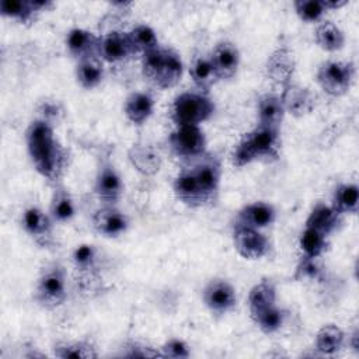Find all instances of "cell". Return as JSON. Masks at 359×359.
<instances>
[{"label": "cell", "mask_w": 359, "mask_h": 359, "mask_svg": "<svg viewBox=\"0 0 359 359\" xmlns=\"http://www.w3.org/2000/svg\"><path fill=\"white\" fill-rule=\"evenodd\" d=\"M76 215V205L69 192V189L56 182L53 187L50 205H49V216L53 223H66L70 222Z\"/></svg>", "instance_id": "ffe728a7"}, {"label": "cell", "mask_w": 359, "mask_h": 359, "mask_svg": "<svg viewBox=\"0 0 359 359\" xmlns=\"http://www.w3.org/2000/svg\"><path fill=\"white\" fill-rule=\"evenodd\" d=\"M160 351V356L172 359H185L191 355L188 344L180 338H168L163 342Z\"/></svg>", "instance_id": "f35d334b"}, {"label": "cell", "mask_w": 359, "mask_h": 359, "mask_svg": "<svg viewBox=\"0 0 359 359\" xmlns=\"http://www.w3.org/2000/svg\"><path fill=\"white\" fill-rule=\"evenodd\" d=\"M255 325L265 334H273L280 330L285 321L283 311L275 304H271L265 309H261L252 314H250Z\"/></svg>", "instance_id": "836d02e7"}, {"label": "cell", "mask_w": 359, "mask_h": 359, "mask_svg": "<svg viewBox=\"0 0 359 359\" xmlns=\"http://www.w3.org/2000/svg\"><path fill=\"white\" fill-rule=\"evenodd\" d=\"M215 112L213 101L202 91H184L171 105V118L177 126L201 125Z\"/></svg>", "instance_id": "3957f363"}, {"label": "cell", "mask_w": 359, "mask_h": 359, "mask_svg": "<svg viewBox=\"0 0 359 359\" xmlns=\"http://www.w3.org/2000/svg\"><path fill=\"white\" fill-rule=\"evenodd\" d=\"M55 356L62 359H87L97 358L95 348L87 341H62L53 348Z\"/></svg>", "instance_id": "e575fe53"}, {"label": "cell", "mask_w": 359, "mask_h": 359, "mask_svg": "<svg viewBox=\"0 0 359 359\" xmlns=\"http://www.w3.org/2000/svg\"><path fill=\"white\" fill-rule=\"evenodd\" d=\"M182 72H184V65L180 55L172 49L164 48V56L153 83L160 88L174 87L181 80Z\"/></svg>", "instance_id": "d6986e66"}, {"label": "cell", "mask_w": 359, "mask_h": 359, "mask_svg": "<svg viewBox=\"0 0 359 359\" xmlns=\"http://www.w3.org/2000/svg\"><path fill=\"white\" fill-rule=\"evenodd\" d=\"M202 299L205 306L215 314L229 313L237 303L236 289L230 282L220 278H215L205 285Z\"/></svg>", "instance_id": "9c48e42d"}, {"label": "cell", "mask_w": 359, "mask_h": 359, "mask_svg": "<svg viewBox=\"0 0 359 359\" xmlns=\"http://www.w3.org/2000/svg\"><path fill=\"white\" fill-rule=\"evenodd\" d=\"M172 191L177 199L189 208H198L208 202L196 182L192 170H185L175 177L172 182Z\"/></svg>", "instance_id": "e0dca14e"}, {"label": "cell", "mask_w": 359, "mask_h": 359, "mask_svg": "<svg viewBox=\"0 0 359 359\" xmlns=\"http://www.w3.org/2000/svg\"><path fill=\"white\" fill-rule=\"evenodd\" d=\"M94 194L102 205H115L123 195L122 177L108 158H104L97 168Z\"/></svg>", "instance_id": "52a82bcc"}, {"label": "cell", "mask_w": 359, "mask_h": 359, "mask_svg": "<svg viewBox=\"0 0 359 359\" xmlns=\"http://www.w3.org/2000/svg\"><path fill=\"white\" fill-rule=\"evenodd\" d=\"M67 296L66 275L60 265L53 264L43 269L36 280L35 299L46 309H55L60 306Z\"/></svg>", "instance_id": "5b68a950"}, {"label": "cell", "mask_w": 359, "mask_h": 359, "mask_svg": "<svg viewBox=\"0 0 359 359\" xmlns=\"http://www.w3.org/2000/svg\"><path fill=\"white\" fill-rule=\"evenodd\" d=\"M359 205V189L353 182L339 184L332 194L331 206L338 210L341 215H355Z\"/></svg>", "instance_id": "f546056e"}, {"label": "cell", "mask_w": 359, "mask_h": 359, "mask_svg": "<svg viewBox=\"0 0 359 359\" xmlns=\"http://www.w3.org/2000/svg\"><path fill=\"white\" fill-rule=\"evenodd\" d=\"M286 114L282 94L266 93L257 101V119L259 126L278 129Z\"/></svg>", "instance_id": "5bb4252c"}, {"label": "cell", "mask_w": 359, "mask_h": 359, "mask_svg": "<svg viewBox=\"0 0 359 359\" xmlns=\"http://www.w3.org/2000/svg\"><path fill=\"white\" fill-rule=\"evenodd\" d=\"M216 70L217 80L231 79L240 66V50L230 41H220L209 55Z\"/></svg>", "instance_id": "8fae6325"}, {"label": "cell", "mask_w": 359, "mask_h": 359, "mask_svg": "<svg viewBox=\"0 0 359 359\" xmlns=\"http://www.w3.org/2000/svg\"><path fill=\"white\" fill-rule=\"evenodd\" d=\"M25 142L36 172L53 184L59 182L66 165V150L56 139L50 122L46 119L31 122L25 133Z\"/></svg>", "instance_id": "6da1fadb"}, {"label": "cell", "mask_w": 359, "mask_h": 359, "mask_svg": "<svg viewBox=\"0 0 359 359\" xmlns=\"http://www.w3.org/2000/svg\"><path fill=\"white\" fill-rule=\"evenodd\" d=\"M327 236L323 234L321 231L311 229V227H306L300 234L299 238V245L300 250L303 251V255L307 258H318L323 255V252L327 248Z\"/></svg>", "instance_id": "d590c367"}, {"label": "cell", "mask_w": 359, "mask_h": 359, "mask_svg": "<svg viewBox=\"0 0 359 359\" xmlns=\"http://www.w3.org/2000/svg\"><path fill=\"white\" fill-rule=\"evenodd\" d=\"M346 335L344 330L335 324L323 325L314 338V346L321 355H334L345 345Z\"/></svg>", "instance_id": "cb8c5ba5"}, {"label": "cell", "mask_w": 359, "mask_h": 359, "mask_svg": "<svg viewBox=\"0 0 359 359\" xmlns=\"http://www.w3.org/2000/svg\"><path fill=\"white\" fill-rule=\"evenodd\" d=\"M355 77V66L345 60H325L316 73L318 86L324 93L332 97L344 95L352 86Z\"/></svg>", "instance_id": "277c9868"}, {"label": "cell", "mask_w": 359, "mask_h": 359, "mask_svg": "<svg viewBox=\"0 0 359 359\" xmlns=\"http://www.w3.org/2000/svg\"><path fill=\"white\" fill-rule=\"evenodd\" d=\"M129 158L136 170L143 174H154L158 171L161 164L160 154L149 146L133 144V147L129 150Z\"/></svg>", "instance_id": "4dcf8cb0"}, {"label": "cell", "mask_w": 359, "mask_h": 359, "mask_svg": "<svg viewBox=\"0 0 359 359\" xmlns=\"http://www.w3.org/2000/svg\"><path fill=\"white\" fill-rule=\"evenodd\" d=\"M126 34H128L129 42L132 45L133 53L143 55V53L158 46V39H157L156 31L146 24H137Z\"/></svg>", "instance_id": "d6a6232c"}, {"label": "cell", "mask_w": 359, "mask_h": 359, "mask_svg": "<svg viewBox=\"0 0 359 359\" xmlns=\"http://www.w3.org/2000/svg\"><path fill=\"white\" fill-rule=\"evenodd\" d=\"M314 39L317 45L327 52H337L345 45L342 29L332 21H320L314 32Z\"/></svg>", "instance_id": "83f0119b"}, {"label": "cell", "mask_w": 359, "mask_h": 359, "mask_svg": "<svg viewBox=\"0 0 359 359\" xmlns=\"http://www.w3.org/2000/svg\"><path fill=\"white\" fill-rule=\"evenodd\" d=\"M323 1H324V6H325L327 11H328V10H335V8H339V7H342V6H345V4H346V1H345V0H339V1H330V0H323Z\"/></svg>", "instance_id": "60d3db41"}, {"label": "cell", "mask_w": 359, "mask_h": 359, "mask_svg": "<svg viewBox=\"0 0 359 359\" xmlns=\"http://www.w3.org/2000/svg\"><path fill=\"white\" fill-rule=\"evenodd\" d=\"M41 13L34 0H1L0 14L6 18L27 24L35 20V15Z\"/></svg>", "instance_id": "4316f807"}, {"label": "cell", "mask_w": 359, "mask_h": 359, "mask_svg": "<svg viewBox=\"0 0 359 359\" xmlns=\"http://www.w3.org/2000/svg\"><path fill=\"white\" fill-rule=\"evenodd\" d=\"M318 266L316 265V258H307L300 262L296 269V278L299 279H314L318 276Z\"/></svg>", "instance_id": "ab89813d"}, {"label": "cell", "mask_w": 359, "mask_h": 359, "mask_svg": "<svg viewBox=\"0 0 359 359\" xmlns=\"http://www.w3.org/2000/svg\"><path fill=\"white\" fill-rule=\"evenodd\" d=\"M133 55L132 45L128 34L121 31H111L104 36H100L98 56L109 63H119Z\"/></svg>", "instance_id": "7c38bea8"}, {"label": "cell", "mask_w": 359, "mask_h": 359, "mask_svg": "<svg viewBox=\"0 0 359 359\" xmlns=\"http://www.w3.org/2000/svg\"><path fill=\"white\" fill-rule=\"evenodd\" d=\"M52 223L53 220L50 219L49 213L46 215L42 209L36 206L27 208L21 216L22 229L38 241L50 236Z\"/></svg>", "instance_id": "603a6c76"}, {"label": "cell", "mask_w": 359, "mask_h": 359, "mask_svg": "<svg viewBox=\"0 0 359 359\" xmlns=\"http://www.w3.org/2000/svg\"><path fill=\"white\" fill-rule=\"evenodd\" d=\"M233 244L236 251L247 259H259L269 251V241L258 229L234 224Z\"/></svg>", "instance_id": "ba28073f"}, {"label": "cell", "mask_w": 359, "mask_h": 359, "mask_svg": "<svg viewBox=\"0 0 359 359\" xmlns=\"http://www.w3.org/2000/svg\"><path fill=\"white\" fill-rule=\"evenodd\" d=\"M72 262L76 269L88 272L94 269L98 262V251L93 244H80L72 252Z\"/></svg>", "instance_id": "74e56055"}, {"label": "cell", "mask_w": 359, "mask_h": 359, "mask_svg": "<svg viewBox=\"0 0 359 359\" xmlns=\"http://www.w3.org/2000/svg\"><path fill=\"white\" fill-rule=\"evenodd\" d=\"M279 149V130L257 125L238 140L233 150L231 161L236 167H244L257 160H272L278 157Z\"/></svg>", "instance_id": "7a4b0ae2"}, {"label": "cell", "mask_w": 359, "mask_h": 359, "mask_svg": "<svg viewBox=\"0 0 359 359\" xmlns=\"http://www.w3.org/2000/svg\"><path fill=\"white\" fill-rule=\"evenodd\" d=\"M275 219H276L275 208L268 202L258 201V202H251L248 205H244L237 212L236 224L261 230L271 226L275 222Z\"/></svg>", "instance_id": "4fadbf2b"}, {"label": "cell", "mask_w": 359, "mask_h": 359, "mask_svg": "<svg viewBox=\"0 0 359 359\" xmlns=\"http://www.w3.org/2000/svg\"><path fill=\"white\" fill-rule=\"evenodd\" d=\"M358 337H359V331H358V328H355L351 334V342H349L355 352H358Z\"/></svg>", "instance_id": "b9f144b4"}, {"label": "cell", "mask_w": 359, "mask_h": 359, "mask_svg": "<svg viewBox=\"0 0 359 359\" xmlns=\"http://www.w3.org/2000/svg\"><path fill=\"white\" fill-rule=\"evenodd\" d=\"M93 227L104 237H119L126 233L129 227L128 216L115 205H102L91 217Z\"/></svg>", "instance_id": "30bf717a"}, {"label": "cell", "mask_w": 359, "mask_h": 359, "mask_svg": "<svg viewBox=\"0 0 359 359\" xmlns=\"http://www.w3.org/2000/svg\"><path fill=\"white\" fill-rule=\"evenodd\" d=\"M76 79L77 83L86 90L100 86L104 79V66L98 56L79 60L76 65Z\"/></svg>", "instance_id": "484cf974"}, {"label": "cell", "mask_w": 359, "mask_h": 359, "mask_svg": "<svg viewBox=\"0 0 359 359\" xmlns=\"http://www.w3.org/2000/svg\"><path fill=\"white\" fill-rule=\"evenodd\" d=\"M100 36L84 28H73L66 35L67 52L79 60L98 56Z\"/></svg>", "instance_id": "9a60e30c"}, {"label": "cell", "mask_w": 359, "mask_h": 359, "mask_svg": "<svg viewBox=\"0 0 359 359\" xmlns=\"http://www.w3.org/2000/svg\"><path fill=\"white\" fill-rule=\"evenodd\" d=\"M189 76L199 90L209 88L217 80L216 70L213 67L210 56L205 53L196 55L191 62Z\"/></svg>", "instance_id": "f1b7e54d"}, {"label": "cell", "mask_w": 359, "mask_h": 359, "mask_svg": "<svg viewBox=\"0 0 359 359\" xmlns=\"http://www.w3.org/2000/svg\"><path fill=\"white\" fill-rule=\"evenodd\" d=\"M153 111L154 100L144 91L130 93L123 104L125 116L135 125H143L153 115Z\"/></svg>", "instance_id": "ac0fdd59"}, {"label": "cell", "mask_w": 359, "mask_h": 359, "mask_svg": "<svg viewBox=\"0 0 359 359\" xmlns=\"http://www.w3.org/2000/svg\"><path fill=\"white\" fill-rule=\"evenodd\" d=\"M168 146L171 151L184 160L198 158L205 154L206 137L201 126L182 125L177 126L168 136Z\"/></svg>", "instance_id": "8992f818"}, {"label": "cell", "mask_w": 359, "mask_h": 359, "mask_svg": "<svg viewBox=\"0 0 359 359\" xmlns=\"http://www.w3.org/2000/svg\"><path fill=\"white\" fill-rule=\"evenodd\" d=\"M192 172L196 178V182H198L202 194L209 201L217 192L219 185H220L222 168H220L219 161L217 160H203L192 168Z\"/></svg>", "instance_id": "44dd1931"}, {"label": "cell", "mask_w": 359, "mask_h": 359, "mask_svg": "<svg viewBox=\"0 0 359 359\" xmlns=\"http://www.w3.org/2000/svg\"><path fill=\"white\" fill-rule=\"evenodd\" d=\"M285 109L293 114L294 116H303L309 114L314 107V95L303 87L289 86L282 93Z\"/></svg>", "instance_id": "d4e9b609"}, {"label": "cell", "mask_w": 359, "mask_h": 359, "mask_svg": "<svg viewBox=\"0 0 359 359\" xmlns=\"http://www.w3.org/2000/svg\"><path fill=\"white\" fill-rule=\"evenodd\" d=\"M293 7L297 17L304 22H318L327 13L323 0H296Z\"/></svg>", "instance_id": "8d00e7d4"}, {"label": "cell", "mask_w": 359, "mask_h": 359, "mask_svg": "<svg viewBox=\"0 0 359 359\" xmlns=\"http://www.w3.org/2000/svg\"><path fill=\"white\" fill-rule=\"evenodd\" d=\"M293 53L287 48H278L269 57L266 63V73L271 80L286 90L292 83L290 79L293 76Z\"/></svg>", "instance_id": "2e32d148"}, {"label": "cell", "mask_w": 359, "mask_h": 359, "mask_svg": "<svg viewBox=\"0 0 359 359\" xmlns=\"http://www.w3.org/2000/svg\"><path fill=\"white\" fill-rule=\"evenodd\" d=\"M342 222V215L335 210L331 205L318 203L316 205L306 219V227L316 229L323 234L328 236L334 233Z\"/></svg>", "instance_id": "7402d4cb"}, {"label": "cell", "mask_w": 359, "mask_h": 359, "mask_svg": "<svg viewBox=\"0 0 359 359\" xmlns=\"http://www.w3.org/2000/svg\"><path fill=\"white\" fill-rule=\"evenodd\" d=\"M275 303H276V287L271 280L264 279L251 287L248 293L250 314Z\"/></svg>", "instance_id": "1f68e13d"}]
</instances>
